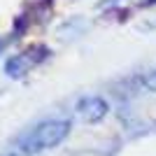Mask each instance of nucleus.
Wrapping results in <instances>:
<instances>
[{"label": "nucleus", "mask_w": 156, "mask_h": 156, "mask_svg": "<svg viewBox=\"0 0 156 156\" xmlns=\"http://www.w3.org/2000/svg\"><path fill=\"white\" fill-rule=\"evenodd\" d=\"M68 133H70V121L68 119H47L42 124L33 126L19 140V151L30 156V154H37V151L54 149L68 137Z\"/></svg>", "instance_id": "1"}, {"label": "nucleus", "mask_w": 156, "mask_h": 156, "mask_svg": "<svg viewBox=\"0 0 156 156\" xmlns=\"http://www.w3.org/2000/svg\"><path fill=\"white\" fill-rule=\"evenodd\" d=\"M75 112H77V117L82 119V121H86V124H96V121H100V119L107 117L110 105H107V100L100 98V96H84V98H79V100H77Z\"/></svg>", "instance_id": "2"}, {"label": "nucleus", "mask_w": 156, "mask_h": 156, "mask_svg": "<svg viewBox=\"0 0 156 156\" xmlns=\"http://www.w3.org/2000/svg\"><path fill=\"white\" fill-rule=\"evenodd\" d=\"M33 61H28L26 56H16V58L7 61V75L9 77H19V75H23V72L30 68Z\"/></svg>", "instance_id": "3"}, {"label": "nucleus", "mask_w": 156, "mask_h": 156, "mask_svg": "<svg viewBox=\"0 0 156 156\" xmlns=\"http://www.w3.org/2000/svg\"><path fill=\"white\" fill-rule=\"evenodd\" d=\"M147 2H156V0H147Z\"/></svg>", "instance_id": "4"}, {"label": "nucleus", "mask_w": 156, "mask_h": 156, "mask_svg": "<svg viewBox=\"0 0 156 156\" xmlns=\"http://www.w3.org/2000/svg\"><path fill=\"white\" fill-rule=\"evenodd\" d=\"M14 156H19V154H14ZM23 156H26V154H23Z\"/></svg>", "instance_id": "5"}]
</instances>
